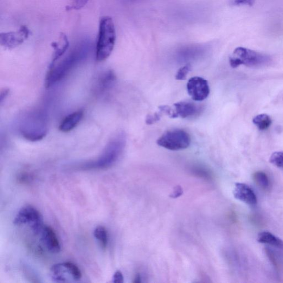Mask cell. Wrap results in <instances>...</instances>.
Returning a JSON list of instances; mask_svg holds the SVG:
<instances>
[{
  "label": "cell",
  "instance_id": "4",
  "mask_svg": "<svg viewBox=\"0 0 283 283\" xmlns=\"http://www.w3.org/2000/svg\"><path fill=\"white\" fill-rule=\"evenodd\" d=\"M126 144V136L120 133L113 138L97 159L83 164L84 169H105L117 162L123 153Z\"/></svg>",
  "mask_w": 283,
  "mask_h": 283
},
{
  "label": "cell",
  "instance_id": "11",
  "mask_svg": "<svg viewBox=\"0 0 283 283\" xmlns=\"http://www.w3.org/2000/svg\"><path fill=\"white\" fill-rule=\"evenodd\" d=\"M40 239L48 251L53 253H59L61 246L59 239L54 231L47 225H44L40 233Z\"/></svg>",
  "mask_w": 283,
  "mask_h": 283
},
{
  "label": "cell",
  "instance_id": "12",
  "mask_svg": "<svg viewBox=\"0 0 283 283\" xmlns=\"http://www.w3.org/2000/svg\"><path fill=\"white\" fill-rule=\"evenodd\" d=\"M234 195L237 200L249 205H254L257 203L254 192L246 184L238 183L235 184Z\"/></svg>",
  "mask_w": 283,
  "mask_h": 283
},
{
  "label": "cell",
  "instance_id": "13",
  "mask_svg": "<svg viewBox=\"0 0 283 283\" xmlns=\"http://www.w3.org/2000/svg\"><path fill=\"white\" fill-rule=\"evenodd\" d=\"M175 118L181 117L183 119L191 118L196 116L200 109L194 104L190 102H179L175 105Z\"/></svg>",
  "mask_w": 283,
  "mask_h": 283
},
{
  "label": "cell",
  "instance_id": "20",
  "mask_svg": "<svg viewBox=\"0 0 283 283\" xmlns=\"http://www.w3.org/2000/svg\"><path fill=\"white\" fill-rule=\"evenodd\" d=\"M94 236L99 241L102 248L106 249L108 244V234L106 229L103 227L96 228L94 230Z\"/></svg>",
  "mask_w": 283,
  "mask_h": 283
},
{
  "label": "cell",
  "instance_id": "14",
  "mask_svg": "<svg viewBox=\"0 0 283 283\" xmlns=\"http://www.w3.org/2000/svg\"><path fill=\"white\" fill-rule=\"evenodd\" d=\"M83 116V112L81 110L69 115L61 122L60 130L63 132L73 130L80 123Z\"/></svg>",
  "mask_w": 283,
  "mask_h": 283
},
{
  "label": "cell",
  "instance_id": "21",
  "mask_svg": "<svg viewBox=\"0 0 283 283\" xmlns=\"http://www.w3.org/2000/svg\"><path fill=\"white\" fill-rule=\"evenodd\" d=\"M253 179L257 185L263 189H266L269 185V179L266 173L263 172H256Z\"/></svg>",
  "mask_w": 283,
  "mask_h": 283
},
{
  "label": "cell",
  "instance_id": "10",
  "mask_svg": "<svg viewBox=\"0 0 283 283\" xmlns=\"http://www.w3.org/2000/svg\"><path fill=\"white\" fill-rule=\"evenodd\" d=\"M187 91L191 99L196 101L204 100L210 94L208 81L199 76L192 77L189 80Z\"/></svg>",
  "mask_w": 283,
  "mask_h": 283
},
{
  "label": "cell",
  "instance_id": "17",
  "mask_svg": "<svg viewBox=\"0 0 283 283\" xmlns=\"http://www.w3.org/2000/svg\"><path fill=\"white\" fill-rule=\"evenodd\" d=\"M116 76L111 70H109L103 74L98 81L97 91L99 93H104L114 84Z\"/></svg>",
  "mask_w": 283,
  "mask_h": 283
},
{
  "label": "cell",
  "instance_id": "25",
  "mask_svg": "<svg viewBox=\"0 0 283 283\" xmlns=\"http://www.w3.org/2000/svg\"><path fill=\"white\" fill-rule=\"evenodd\" d=\"M256 0H231V4L234 6L246 5L252 6Z\"/></svg>",
  "mask_w": 283,
  "mask_h": 283
},
{
  "label": "cell",
  "instance_id": "19",
  "mask_svg": "<svg viewBox=\"0 0 283 283\" xmlns=\"http://www.w3.org/2000/svg\"><path fill=\"white\" fill-rule=\"evenodd\" d=\"M253 124L259 128L260 130H265L271 126V119L266 114L257 115L253 120Z\"/></svg>",
  "mask_w": 283,
  "mask_h": 283
},
{
  "label": "cell",
  "instance_id": "9",
  "mask_svg": "<svg viewBox=\"0 0 283 283\" xmlns=\"http://www.w3.org/2000/svg\"><path fill=\"white\" fill-rule=\"evenodd\" d=\"M30 34V31L28 27L25 25H22L17 31L2 33L0 35V43L6 48L14 49L27 40Z\"/></svg>",
  "mask_w": 283,
  "mask_h": 283
},
{
  "label": "cell",
  "instance_id": "1",
  "mask_svg": "<svg viewBox=\"0 0 283 283\" xmlns=\"http://www.w3.org/2000/svg\"><path fill=\"white\" fill-rule=\"evenodd\" d=\"M91 41L85 40L76 45L70 52L57 64L50 66L46 79V86L50 88L61 81L72 71L85 61L91 52Z\"/></svg>",
  "mask_w": 283,
  "mask_h": 283
},
{
  "label": "cell",
  "instance_id": "16",
  "mask_svg": "<svg viewBox=\"0 0 283 283\" xmlns=\"http://www.w3.org/2000/svg\"><path fill=\"white\" fill-rule=\"evenodd\" d=\"M164 115L169 116L171 118L175 119V110L168 105H163L159 107V111L153 115L147 116L146 123L148 125H151L159 121Z\"/></svg>",
  "mask_w": 283,
  "mask_h": 283
},
{
  "label": "cell",
  "instance_id": "22",
  "mask_svg": "<svg viewBox=\"0 0 283 283\" xmlns=\"http://www.w3.org/2000/svg\"><path fill=\"white\" fill-rule=\"evenodd\" d=\"M270 162L278 168L283 169V152H275L270 158Z\"/></svg>",
  "mask_w": 283,
  "mask_h": 283
},
{
  "label": "cell",
  "instance_id": "24",
  "mask_svg": "<svg viewBox=\"0 0 283 283\" xmlns=\"http://www.w3.org/2000/svg\"><path fill=\"white\" fill-rule=\"evenodd\" d=\"M191 70V66L190 64H187L186 65L180 68L176 75V79L177 80H185L186 77Z\"/></svg>",
  "mask_w": 283,
  "mask_h": 283
},
{
  "label": "cell",
  "instance_id": "26",
  "mask_svg": "<svg viewBox=\"0 0 283 283\" xmlns=\"http://www.w3.org/2000/svg\"><path fill=\"white\" fill-rule=\"evenodd\" d=\"M112 280L115 283H122L124 282V276L120 271H117L114 274Z\"/></svg>",
  "mask_w": 283,
  "mask_h": 283
},
{
  "label": "cell",
  "instance_id": "27",
  "mask_svg": "<svg viewBox=\"0 0 283 283\" xmlns=\"http://www.w3.org/2000/svg\"><path fill=\"white\" fill-rule=\"evenodd\" d=\"M182 188L181 187V186H178L176 188H175V190H173L172 194L171 195V197L172 198H177L182 195Z\"/></svg>",
  "mask_w": 283,
  "mask_h": 283
},
{
  "label": "cell",
  "instance_id": "3",
  "mask_svg": "<svg viewBox=\"0 0 283 283\" xmlns=\"http://www.w3.org/2000/svg\"><path fill=\"white\" fill-rule=\"evenodd\" d=\"M116 30L112 18L109 16L101 19L96 46V59L104 61L111 54L116 42Z\"/></svg>",
  "mask_w": 283,
  "mask_h": 283
},
{
  "label": "cell",
  "instance_id": "5",
  "mask_svg": "<svg viewBox=\"0 0 283 283\" xmlns=\"http://www.w3.org/2000/svg\"><path fill=\"white\" fill-rule=\"evenodd\" d=\"M271 62V58L269 55L241 47L236 48L230 57V66L233 68L241 65L259 68L268 66Z\"/></svg>",
  "mask_w": 283,
  "mask_h": 283
},
{
  "label": "cell",
  "instance_id": "6",
  "mask_svg": "<svg viewBox=\"0 0 283 283\" xmlns=\"http://www.w3.org/2000/svg\"><path fill=\"white\" fill-rule=\"evenodd\" d=\"M157 145L171 151H180L187 149L191 144L188 132L181 129L165 132L157 140Z\"/></svg>",
  "mask_w": 283,
  "mask_h": 283
},
{
  "label": "cell",
  "instance_id": "28",
  "mask_svg": "<svg viewBox=\"0 0 283 283\" xmlns=\"http://www.w3.org/2000/svg\"><path fill=\"white\" fill-rule=\"evenodd\" d=\"M141 282V278L140 275H137L135 277L134 282L139 283Z\"/></svg>",
  "mask_w": 283,
  "mask_h": 283
},
{
  "label": "cell",
  "instance_id": "7",
  "mask_svg": "<svg viewBox=\"0 0 283 283\" xmlns=\"http://www.w3.org/2000/svg\"><path fill=\"white\" fill-rule=\"evenodd\" d=\"M14 223L17 226L29 224L36 235H39L44 225L40 212L31 205L25 206L18 211L14 218Z\"/></svg>",
  "mask_w": 283,
  "mask_h": 283
},
{
  "label": "cell",
  "instance_id": "2",
  "mask_svg": "<svg viewBox=\"0 0 283 283\" xmlns=\"http://www.w3.org/2000/svg\"><path fill=\"white\" fill-rule=\"evenodd\" d=\"M22 136L31 141L42 139L48 132V118L42 110H33L24 114L19 123Z\"/></svg>",
  "mask_w": 283,
  "mask_h": 283
},
{
  "label": "cell",
  "instance_id": "15",
  "mask_svg": "<svg viewBox=\"0 0 283 283\" xmlns=\"http://www.w3.org/2000/svg\"><path fill=\"white\" fill-rule=\"evenodd\" d=\"M51 46L54 49V53L50 66L55 64L56 61L59 60L66 52L69 46V42L67 36L65 34L62 33L60 36L59 41L52 43Z\"/></svg>",
  "mask_w": 283,
  "mask_h": 283
},
{
  "label": "cell",
  "instance_id": "8",
  "mask_svg": "<svg viewBox=\"0 0 283 283\" xmlns=\"http://www.w3.org/2000/svg\"><path fill=\"white\" fill-rule=\"evenodd\" d=\"M51 278L55 282H68L72 278L75 281L79 280L82 277L80 269L74 263L64 262L53 265L50 268Z\"/></svg>",
  "mask_w": 283,
  "mask_h": 283
},
{
  "label": "cell",
  "instance_id": "18",
  "mask_svg": "<svg viewBox=\"0 0 283 283\" xmlns=\"http://www.w3.org/2000/svg\"><path fill=\"white\" fill-rule=\"evenodd\" d=\"M257 241L262 243L271 244L275 247L283 248V241L278 237L267 231L260 233L257 236Z\"/></svg>",
  "mask_w": 283,
  "mask_h": 283
},
{
  "label": "cell",
  "instance_id": "23",
  "mask_svg": "<svg viewBox=\"0 0 283 283\" xmlns=\"http://www.w3.org/2000/svg\"><path fill=\"white\" fill-rule=\"evenodd\" d=\"M70 3L66 7L68 11L81 9L87 4L89 0H70Z\"/></svg>",
  "mask_w": 283,
  "mask_h": 283
}]
</instances>
